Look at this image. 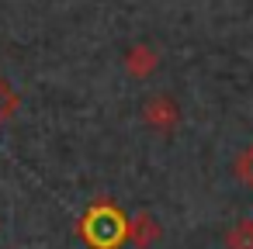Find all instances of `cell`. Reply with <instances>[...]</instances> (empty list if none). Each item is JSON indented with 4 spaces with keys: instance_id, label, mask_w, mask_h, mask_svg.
Instances as JSON below:
<instances>
[{
    "instance_id": "cell-1",
    "label": "cell",
    "mask_w": 253,
    "mask_h": 249,
    "mask_svg": "<svg viewBox=\"0 0 253 249\" xmlns=\"http://www.w3.org/2000/svg\"><path fill=\"white\" fill-rule=\"evenodd\" d=\"M84 235L87 242H94L97 249H115L122 239H128V221L115 204H94L84 218Z\"/></svg>"
},
{
    "instance_id": "cell-3",
    "label": "cell",
    "mask_w": 253,
    "mask_h": 249,
    "mask_svg": "<svg viewBox=\"0 0 253 249\" xmlns=\"http://www.w3.org/2000/svg\"><path fill=\"white\" fill-rule=\"evenodd\" d=\"M122 66H125V73H128L132 80H146V76H153V73H156L160 56H156V49H153V45L139 42V45H132V49L122 56Z\"/></svg>"
},
{
    "instance_id": "cell-6",
    "label": "cell",
    "mask_w": 253,
    "mask_h": 249,
    "mask_svg": "<svg viewBox=\"0 0 253 249\" xmlns=\"http://www.w3.org/2000/svg\"><path fill=\"white\" fill-rule=\"evenodd\" d=\"M232 177H236L243 187L253 190V142L236 152V159H232Z\"/></svg>"
},
{
    "instance_id": "cell-5",
    "label": "cell",
    "mask_w": 253,
    "mask_h": 249,
    "mask_svg": "<svg viewBox=\"0 0 253 249\" xmlns=\"http://www.w3.org/2000/svg\"><path fill=\"white\" fill-rule=\"evenodd\" d=\"M225 249H253V221L250 218H239L225 232Z\"/></svg>"
},
{
    "instance_id": "cell-4",
    "label": "cell",
    "mask_w": 253,
    "mask_h": 249,
    "mask_svg": "<svg viewBox=\"0 0 253 249\" xmlns=\"http://www.w3.org/2000/svg\"><path fill=\"white\" fill-rule=\"evenodd\" d=\"M128 239L139 246V249H153L156 246V239H160V221L153 218V214H135L132 221H128Z\"/></svg>"
},
{
    "instance_id": "cell-7",
    "label": "cell",
    "mask_w": 253,
    "mask_h": 249,
    "mask_svg": "<svg viewBox=\"0 0 253 249\" xmlns=\"http://www.w3.org/2000/svg\"><path fill=\"white\" fill-rule=\"evenodd\" d=\"M0 97H7V87H4V83H0Z\"/></svg>"
},
{
    "instance_id": "cell-2",
    "label": "cell",
    "mask_w": 253,
    "mask_h": 249,
    "mask_svg": "<svg viewBox=\"0 0 253 249\" xmlns=\"http://www.w3.org/2000/svg\"><path fill=\"white\" fill-rule=\"evenodd\" d=\"M142 125L153 128V132H160V135H170V132L180 125V107H177V101L167 97V94L146 97V101H142Z\"/></svg>"
}]
</instances>
